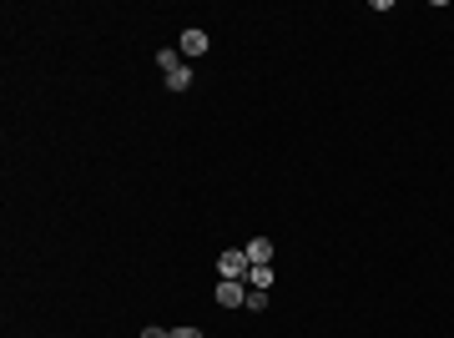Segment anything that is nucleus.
<instances>
[{
  "mask_svg": "<svg viewBox=\"0 0 454 338\" xmlns=\"http://www.w3.org/2000/svg\"><path fill=\"white\" fill-rule=\"evenodd\" d=\"M217 273H222V278H233V283H243V273H253V263H248L243 248H227V253L217 258Z\"/></svg>",
  "mask_w": 454,
  "mask_h": 338,
  "instance_id": "obj_1",
  "label": "nucleus"
},
{
  "mask_svg": "<svg viewBox=\"0 0 454 338\" xmlns=\"http://www.w3.org/2000/svg\"><path fill=\"white\" fill-rule=\"evenodd\" d=\"M217 303H222V308H243V303H248V288L233 283V278H222V283H217Z\"/></svg>",
  "mask_w": 454,
  "mask_h": 338,
  "instance_id": "obj_2",
  "label": "nucleus"
},
{
  "mask_svg": "<svg viewBox=\"0 0 454 338\" xmlns=\"http://www.w3.org/2000/svg\"><path fill=\"white\" fill-rule=\"evenodd\" d=\"M177 51H182V56H202V51H207V36H202V31H187Z\"/></svg>",
  "mask_w": 454,
  "mask_h": 338,
  "instance_id": "obj_3",
  "label": "nucleus"
},
{
  "mask_svg": "<svg viewBox=\"0 0 454 338\" xmlns=\"http://www.w3.org/2000/svg\"><path fill=\"white\" fill-rule=\"evenodd\" d=\"M243 253H248V263H268V258H273V243H268V238H253Z\"/></svg>",
  "mask_w": 454,
  "mask_h": 338,
  "instance_id": "obj_4",
  "label": "nucleus"
},
{
  "mask_svg": "<svg viewBox=\"0 0 454 338\" xmlns=\"http://www.w3.org/2000/svg\"><path fill=\"white\" fill-rule=\"evenodd\" d=\"M167 86H172V91H187V86H192V66L182 61L177 71H167Z\"/></svg>",
  "mask_w": 454,
  "mask_h": 338,
  "instance_id": "obj_5",
  "label": "nucleus"
},
{
  "mask_svg": "<svg viewBox=\"0 0 454 338\" xmlns=\"http://www.w3.org/2000/svg\"><path fill=\"white\" fill-rule=\"evenodd\" d=\"M253 288H263V293L273 288V268L268 263H253Z\"/></svg>",
  "mask_w": 454,
  "mask_h": 338,
  "instance_id": "obj_6",
  "label": "nucleus"
},
{
  "mask_svg": "<svg viewBox=\"0 0 454 338\" xmlns=\"http://www.w3.org/2000/svg\"><path fill=\"white\" fill-rule=\"evenodd\" d=\"M157 66H162V71H177V66H182V51H172V46L157 51Z\"/></svg>",
  "mask_w": 454,
  "mask_h": 338,
  "instance_id": "obj_7",
  "label": "nucleus"
},
{
  "mask_svg": "<svg viewBox=\"0 0 454 338\" xmlns=\"http://www.w3.org/2000/svg\"><path fill=\"white\" fill-rule=\"evenodd\" d=\"M243 308H253V313H263V308H268V293H263V288H248V303H243Z\"/></svg>",
  "mask_w": 454,
  "mask_h": 338,
  "instance_id": "obj_8",
  "label": "nucleus"
},
{
  "mask_svg": "<svg viewBox=\"0 0 454 338\" xmlns=\"http://www.w3.org/2000/svg\"><path fill=\"white\" fill-rule=\"evenodd\" d=\"M172 338H207L202 328H172Z\"/></svg>",
  "mask_w": 454,
  "mask_h": 338,
  "instance_id": "obj_9",
  "label": "nucleus"
},
{
  "mask_svg": "<svg viewBox=\"0 0 454 338\" xmlns=\"http://www.w3.org/2000/svg\"><path fill=\"white\" fill-rule=\"evenodd\" d=\"M142 338H172V333H167V328H157V323H152V328H142Z\"/></svg>",
  "mask_w": 454,
  "mask_h": 338,
  "instance_id": "obj_10",
  "label": "nucleus"
}]
</instances>
